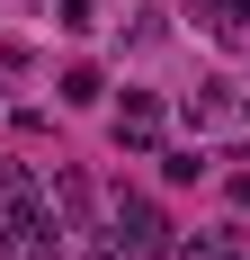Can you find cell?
Returning a JSON list of instances; mask_svg holds the SVG:
<instances>
[{
  "label": "cell",
  "mask_w": 250,
  "mask_h": 260,
  "mask_svg": "<svg viewBox=\"0 0 250 260\" xmlns=\"http://www.w3.org/2000/svg\"><path fill=\"white\" fill-rule=\"evenodd\" d=\"M54 18L72 27V36H90V27H99V0H54Z\"/></svg>",
  "instance_id": "8992f818"
},
{
  "label": "cell",
  "mask_w": 250,
  "mask_h": 260,
  "mask_svg": "<svg viewBox=\"0 0 250 260\" xmlns=\"http://www.w3.org/2000/svg\"><path fill=\"white\" fill-rule=\"evenodd\" d=\"M224 27H232V36H250V0H224Z\"/></svg>",
  "instance_id": "ba28073f"
},
{
  "label": "cell",
  "mask_w": 250,
  "mask_h": 260,
  "mask_svg": "<svg viewBox=\"0 0 250 260\" xmlns=\"http://www.w3.org/2000/svg\"><path fill=\"white\" fill-rule=\"evenodd\" d=\"M0 260H27V234L9 224V215H0Z\"/></svg>",
  "instance_id": "52a82bcc"
},
{
  "label": "cell",
  "mask_w": 250,
  "mask_h": 260,
  "mask_svg": "<svg viewBox=\"0 0 250 260\" xmlns=\"http://www.w3.org/2000/svg\"><path fill=\"white\" fill-rule=\"evenodd\" d=\"M116 242L134 260H161V251H179V234H170V215L152 207V198H116Z\"/></svg>",
  "instance_id": "6da1fadb"
},
{
  "label": "cell",
  "mask_w": 250,
  "mask_h": 260,
  "mask_svg": "<svg viewBox=\"0 0 250 260\" xmlns=\"http://www.w3.org/2000/svg\"><path fill=\"white\" fill-rule=\"evenodd\" d=\"M205 9H215V18H224V0H205Z\"/></svg>",
  "instance_id": "30bf717a"
},
{
  "label": "cell",
  "mask_w": 250,
  "mask_h": 260,
  "mask_svg": "<svg viewBox=\"0 0 250 260\" xmlns=\"http://www.w3.org/2000/svg\"><path fill=\"white\" fill-rule=\"evenodd\" d=\"M116 144H125V153L161 144V99H152V90H125V108H116Z\"/></svg>",
  "instance_id": "7a4b0ae2"
},
{
  "label": "cell",
  "mask_w": 250,
  "mask_h": 260,
  "mask_svg": "<svg viewBox=\"0 0 250 260\" xmlns=\"http://www.w3.org/2000/svg\"><path fill=\"white\" fill-rule=\"evenodd\" d=\"M99 260H134V251H125V242H116V251H99Z\"/></svg>",
  "instance_id": "9c48e42d"
},
{
  "label": "cell",
  "mask_w": 250,
  "mask_h": 260,
  "mask_svg": "<svg viewBox=\"0 0 250 260\" xmlns=\"http://www.w3.org/2000/svg\"><path fill=\"white\" fill-rule=\"evenodd\" d=\"M54 207H63V224H90V207H99V188H90V171H54Z\"/></svg>",
  "instance_id": "3957f363"
},
{
  "label": "cell",
  "mask_w": 250,
  "mask_h": 260,
  "mask_svg": "<svg viewBox=\"0 0 250 260\" xmlns=\"http://www.w3.org/2000/svg\"><path fill=\"white\" fill-rule=\"evenodd\" d=\"M63 99H72V108H99V99H107L99 63H72V72H63Z\"/></svg>",
  "instance_id": "277c9868"
},
{
  "label": "cell",
  "mask_w": 250,
  "mask_h": 260,
  "mask_svg": "<svg viewBox=\"0 0 250 260\" xmlns=\"http://www.w3.org/2000/svg\"><path fill=\"white\" fill-rule=\"evenodd\" d=\"M179 260H241V242H232V234H188Z\"/></svg>",
  "instance_id": "5b68a950"
}]
</instances>
